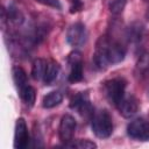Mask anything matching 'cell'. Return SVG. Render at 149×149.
Masks as SVG:
<instances>
[{
    "mask_svg": "<svg viewBox=\"0 0 149 149\" xmlns=\"http://www.w3.org/2000/svg\"><path fill=\"white\" fill-rule=\"evenodd\" d=\"M86 28L81 22L71 24L66 33V42L72 47H81L86 42Z\"/></svg>",
    "mask_w": 149,
    "mask_h": 149,
    "instance_id": "cell-8",
    "label": "cell"
},
{
    "mask_svg": "<svg viewBox=\"0 0 149 149\" xmlns=\"http://www.w3.org/2000/svg\"><path fill=\"white\" fill-rule=\"evenodd\" d=\"M144 1H149V0H144Z\"/></svg>",
    "mask_w": 149,
    "mask_h": 149,
    "instance_id": "cell-24",
    "label": "cell"
},
{
    "mask_svg": "<svg viewBox=\"0 0 149 149\" xmlns=\"http://www.w3.org/2000/svg\"><path fill=\"white\" fill-rule=\"evenodd\" d=\"M126 49L116 41H112L106 36L99 37L95 44L93 63L99 70L106 69L109 64H118L125 59Z\"/></svg>",
    "mask_w": 149,
    "mask_h": 149,
    "instance_id": "cell-1",
    "label": "cell"
},
{
    "mask_svg": "<svg viewBox=\"0 0 149 149\" xmlns=\"http://www.w3.org/2000/svg\"><path fill=\"white\" fill-rule=\"evenodd\" d=\"M135 77L140 80H144L149 77V51H144L140 55L135 65Z\"/></svg>",
    "mask_w": 149,
    "mask_h": 149,
    "instance_id": "cell-11",
    "label": "cell"
},
{
    "mask_svg": "<svg viewBox=\"0 0 149 149\" xmlns=\"http://www.w3.org/2000/svg\"><path fill=\"white\" fill-rule=\"evenodd\" d=\"M143 26L140 23H134L127 29V37L128 41L132 43H139L143 37Z\"/></svg>",
    "mask_w": 149,
    "mask_h": 149,
    "instance_id": "cell-16",
    "label": "cell"
},
{
    "mask_svg": "<svg viewBox=\"0 0 149 149\" xmlns=\"http://www.w3.org/2000/svg\"><path fill=\"white\" fill-rule=\"evenodd\" d=\"M70 71L68 79L70 83H78L83 79V57L79 51H72L68 57Z\"/></svg>",
    "mask_w": 149,
    "mask_h": 149,
    "instance_id": "cell-7",
    "label": "cell"
},
{
    "mask_svg": "<svg viewBox=\"0 0 149 149\" xmlns=\"http://www.w3.org/2000/svg\"><path fill=\"white\" fill-rule=\"evenodd\" d=\"M59 71H61V66L57 62L55 61H50L48 64H47V70H45V73H44V77H43V81L45 85H51L58 77L59 74Z\"/></svg>",
    "mask_w": 149,
    "mask_h": 149,
    "instance_id": "cell-12",
    "label": "cell"
},
{
    "mask_svg": "<svg viewBox=\"0 0 149 149\" xmlns=\"http://www.w3.org/2000/svg\"><path fill=\"white\" fill-rule=\"evenodd\" d=\"M70 107L72 109H76L81 116L88 119L92 118L94 114V108L90 101L88 94L86 92H80L78 94H76L71 102H70Z\"/></svg>",
    "mask_w": 149,
    "mask_h": 149,
    "instance_id": "cell-5",
    "label": "cell"
},
{
    "mask_svg": "<svg viewBox=\"0 0 149 149\" xmlns=\"http://www.w3.org/2000/svg\"><path fill=\"white\" fill-rule=\"evenodd\" d=\"M63 101V94L59 91H52L43 97L42 106L44 108H54Z\"/></svg>",
    "mask_w": 149,
    "mask_h": 149,
    "instance_id": "cell-13",
    "label": "cell"
},
{
    "mask_svg": "<svg viewBox=\"0 0 149 149\" xmlns=\"http://www.w3.org/2000/svg\"><path fill=\"white\" fill-rule=\"evenodd\" d=\"M127 81L123 78H113L104 83V92L107 100L115 107L125 97Z\"/></svg>",
    "mask_w": 149,
    "mask_h": 149,
    "instance_id": "cell-3",
    "label": "cell"
},
{
    "mask_svg": "<svg viewBox=\"0 0 149 149\" xmlns=\"http://www.w3.org/2000/svg\"><path fill=\"white\" fill-rule=\"evenodd\" d=\"M36 1L44 5V6H49V7H52V8H56V9L62 8V5L58 0H36Z\"/></svg>",
    "mask_w": 149,
    "mask_h": 149,
    "instance_id": "cell-21",
    "label": "cell"
},
{
    "mask_svg": "<svg viewBox=\"0 0 149 149\" xmlns=\"http://www.w3.org/2000/svg\"><path fill=\"white\" fill-rule=\"evenodd\" d=\"M76 127H77V122L72 115L65 114L62 116L58 128V135H59V140L64 144L72 141L76 133Z\"/></svg>",
    "mask_w": 149,
    "mask_h": 149,
    "instance_id": "cell-6",
    "label": "cell"
},
{
    "mask_svg": "<svg viewBox=\"0 0 149 149\" xmlns=\"http://www.w3.org/2000/svg\"><path fill=\"white\" fill-rule=\"evenodd\" d=\"M83 1L81 0H71V6H70V13H77L83 9Z\"/></svg>",
    "mask_w": 149,
    "mask_h": 149,
    "instance_id": "cell-22",
    "label": "cell"
},
{
    "mask_svg": "<svg viewBox=\"0 0 149 149\" xmlns=\"http://www.w3.org/2000/svg\"><path fill=\"white\" fill-rule=\"evenodd\" d=\"M146 16H147V19L149 20V8H148V10H147V14H146Z\"/></svg>",
    "mask_w": 149,
    "mask_h": 149,
    "instance_id": "cell-23",
    "label": "cell"
},
{
    "mask_svg": "<svg viewBox=\"0 0 149 149\" xmlns=\"http://www.w3.org/2000/svg\"><path fill=\"white\" fill-rule=\"evenodd\" d=\"M139 107H140L139 100L133 94L125 95L121 99V101L119 102V105L116 106V108L119 109L120 114L122 116H125V118H132V116H134L137 113Z\"/></svg>",
    "mask_w": 149,
    "mask_h": 149,
    "instance_id": "cell-10",
    "label": "cell"
},
{
    "mask_svg": "<svg viewBox=\"0 0 149 149\" xmlns=\"http://www.w3.org/2000/svg\"><path fill=\"white\" fill-rule=\"evenodd\" d=\"M92 132L99 139H107L113 133V122L109 113L106 109H101L93 114L91 122Z\"/></svg>",
    "mask_w": 149,
    "mask_h": 149,
    "instance_id": "cell-2",
    "label": "cell"
},
{
    "mask_svg": "<svg viewBox=\"0 0 149 149\" xmlns=\"http://www.w3.org/2000/svg\"><path fill=\"white\" fill-rule=\"evenodd\" d=\"M47 62L43 58H36L33 62V66H31V77L35 80H41L44 77L45 70H47Z\"/></svg>",
    "mask_w": 149,
    "mask_h": 149,
    "instance_id": "cell-14",
    "label": "cell"
},
{
    "mask_svg": "<svg viewBox=\"0 0 149 149\" xmlns=\"http://www.w3.org/2000/svg\"><path fill=\"white\" fill-rule=\"evenodd\" d=\"M7 19H8V21L13 22L14 24H21L23 21V16H22L21 12L14 5L9 6L8 12H7Z\"/></svg>",
    "mask_w": 149,
    "mask_h": 149,
    "instance_id": "cell-18",
    "label": "cell"
},
{
    "mask_svg": "<svg viewBox=\"0 0 149 149\" xmlns=\"http://www.w3.org/2000/svg\"><path fill=\"white\" fill-rule=\"evenodd\" d=\"M127 134L135 140L149 141V121L143 118H137L130 121L127 126Z\"/></svg>",
    "mask_w": 149,
    "mask_h": 149,
    "instance_id": "cell-4",
    "label": "cell"
},
{
    "mask_svg": "<svg viewBox=\"0 0 149 149\" xmlns=\"http://www.w3.org/2000/svg\"><path fill=\"white\" fill-rule=\"evenodd\" d=\"M65 147H71V148H79V149H92V148H97V144L90 140H78L77 142H69L66 144H64Z\"/></svg>",
    "mask_w": 149,
    "mask_h": 149,
    "instance_id": "cell-20",
    "label": "cell"
},
{
    "mask_svg": "<svg viewBox=\"0 0 149 149\" xmlns=\"http://www.w3.org/2000/svg\"><path fill=\"white\" fill-rule=\"evenodd\" d=\"M126 3H127V0H109L108 9L113 15H119L123 12Z\"/></svg>",
    "mask_w": 149,
    "mask_h": 149,
    "instance_id": "cell-19",
    "label": "cell"
},
{
    "mask_svg": "<svg viewBox=\"0 0 149 149\" xmlns=\"http://www.w3.org/2000/svg\"><path fill=\"white\" fill-rule=\"evenodd\" d=\"M20 97L27 106L31 107V106H34L35 100H36V91L33 86L26 85L22 88H20Z\"/></svg>",
    "mask_w": 149,
    "mask_h": 149,
    "instance_id": "cell-17",
    "label": "cell"
},
{
    "mask_svg": "<svg viewBox=\"0 0 149 149\" xmlns=\"http://www.w3.org/2000/svg\"><path fill=\"white\" fill-rule=\"evenodd\" d=\"M12 77H13V81L15 84V86L20 90L23 86L28 85V77L26 71L20 68V66H14L12 70Z\"/></svg>",
    "mask_w": 149,
    "mask_h": 149,
    "instance_id": "cell-15",
    "label": "cell"
},
{
    "mask_svg": "<svg viewBox=\"0 0 149 149\" xmlns=\"http://www.w3.org/2000/svg\"><path fill=\"white\" fill-rule=\"evenodd\" d=\"M30 137L27 128V123L23 118H19L15 123V133H14V148L16 149H26L29 146Z\"/></svg>",
    "mask_w": 149,
    "mask_h": 149,
    "instance_id": "cell-9",
    "label": "cell"
}]
</instances>
